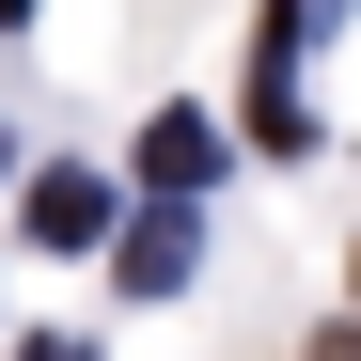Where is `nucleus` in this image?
<instances>
[{"mask_svg":"<svg viewBox=\"0 0 361 361\" xmlns=\"http://www.w3.org/2000/svg\"><path fill=\"white\" fill-rule=\"evenodd\" d=\"M142 173H157L173 204H189L204 173H220V126H204V110H157V126H142Z\"/></svg>","mask_w":361,"mask_h":361,"instance_id":"7ed1b4c3","label":"nucleus"},{"mask_svg":"<svg viewBox=\"0 0 361 361\" xmlns=\"http://www.w3.org/2000/svg\"><path fill=\"white\" fill-rule=\"evenodd\" d=\"M189 252H204V235H189V204L126 220V283H142V298H173V283H189Z\"/></svg>","mask_w":361,"mask_h":361,"instance_id":"20e7f679","label":"nucleus"},{"mask_svg":"<svg viewBox=\"0 0 361 361\" xmlns=\"http://www.w3.org/2000/svg\"><path fill=\"white\" fill-rule=\"evenodd\" d=\"M32 252H94V235H110V173H32Z\"/></svg>","mask_w":361,"mask_h":361,"instance_id":"f03ea898","label":"nucleus"},{"mask_svg":"<svg viewBox=\"0 0 361 361\" xmlns=\"http://www.w3.org/2000/svg\"><path fill=\"white\" fill-rule=\"evenodd\" d=\"M16 16H32V0H0V32H16Z\"/></svg>","mask_w":361,"mask_h":361,"instance_id":"0eeeda50","label":"nucleus"},{"mask_svg":"<svg viewBox=\"0 0 361 361\" xmlns=\"http://www.w3.org/2000/svg\"><path fill=\"white\" fill-rule=\"evenodd\" d=\"M0 173H16V142H0Z\"/></svg>","mask_w":361,"mask_h":361,"instance_id":"6e6552de","label":"nucleus"},{"mask_svg":"<svg viewBox=\"0 0 361 361\" xmlns=\"http://www.w3.org/2000/svg\"><path fill=\"white\" fill-rule=\"evenodd\" d=\"M314 361H361V330H330V345H314Z\"/></svg>","mask_w":361,"mask_h":361,"instance_id":"423d86ee","label":"nucleus"},{"mask_svg":"<svg viewBox=\"0 0 361 361\" xmlns=\"http://www.w3.org/2000/svg\"><path fill=\"white\" fill-rule=\"evenodd\" d=\"M298 47H314V0H267V16H252V142H267V157L314 142V110H298Z\"/></svg>","mask_w":361,"mask_h":361,"instance_id":"f257e3e1","label":"nucleus"},{"mask_svg":"<svg viewBox=\"0 0 361 361\" xmlns=\"http://www.w3.org/2000/svg\"><path fill=\"white\" fill-rule=\"evenodd\" d=\"M16 361H94V345H79V330H32V345H16Z\"/></svg>","mask_w":361,"mask_h":361,"instance_id":"39448f33","label":"nucleus"},{"mask_svg":"<svg viewBox=\"0 0 361 361\" xmlns=\"http://www.w3.org/2000/svg\"><path fill=\"white\" fill-rule=\"evenodd\" d=\"M345 283H361V267H345Z\"/></svg>","mask_w":361,"mask_h":361,"instance_id":"1a4fd4ad","label":"nucleus"}]
</instances>
